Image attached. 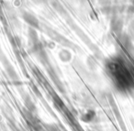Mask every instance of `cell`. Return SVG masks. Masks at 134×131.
Segmentation results:
<instances>
[{
	"label": "cell",
	"instance_id": "1",
	"mask_svg": "<svg viewBox=\"0 0 134 131\" xmlns=\"http://www.w3.org/2000/svg\"><path fill=\"white\" fill-rule=\"evenodd\" d=\"M44 31L46 32L47 35H48L52 41H55V42L59 43V44L63 45V46H64V47H67V48H71V49H73V50H76L77 49L76 45L74 44L71 41H69L67 38H65L64 36H63L61 33L57 32L56 30H52L50 27L44 26Z\"/></svg>",
	"mask_w": 134,
	"mask_h": 131
},
{
	"label": "cell",
	"instance_id": "2",
	"mask_svg": "<svg viewBox=\"0 0 134 131\" xmlns=\"http://www.w3.org/2000/svg\"><path fill=\"white\" fill-rule=\"evenodd\" d=\"M22 19L26 23H28L32 29H40V21L33 14L30 12H24L22 14Z\"/></svg>",
	"mask_w": 134,
	"mask_h": 131
},
{
	"label": "cell",
	"instance_id": "3",
	"mask_svg": "<svg viewBox=\"0 0 134 131\" xmlns=\"http://www.w3.org/2000/svg\"><path fill=\"white\" fill-rule=\"evenodd\" d=\"M51 5H52V8L57 12L59 15L65 17L67 16V11L65 9V8L63 7V5L60 2L59 0H51Z\"/></svg>",
	"mask_w": 134,
	"mask_h": 131
},
{
	"label": "cell",
	"instance_id": "4",
	"mask_svg": "<svg viewBox=\"0 0 134 131\" xmlns=\"http://www.w3.org/2000/svg\"><path fill=\"white\" fill-rule=\"evenodd\" d=\"M45 127H46L47 131H61V129L53 124H47Z\"/></svg>",
	"mask_w": 134,
	"mask_h": 131
},
{
	"label": "cell",
	"instance_id": "5",
	"mask_svg": "<svg viewBox=\"0 0 134 131\" xmlns=\"http://www.w3.org/2000/svg\"><path fill=\"white\" fill-rule=\"evenodd\" d=\"M31 1L35 3V4H41V3H43L44 0H31Z\"/></svg>",
	"mask_w": 134,
	"mask_h": 131
},
{
	"label": "cell",
	"instance_id": "6",
	"mask_svg": "<svg viewBox=\"0 0 134 131\" xmlns=\"http://www.w3.org/2000/svg\"><path fill=\"white\" fill-rule=\"evenodd\" d=\"M3 56H4V54H3L2 50H1V48H0V58H1V57H3Z\"/></svg>",
	"mask_w": 134,
	"mask_h": 131
}]
</instances>
